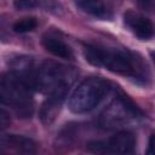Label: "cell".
Here are the masks:
<instances>
[{"label": "cell", "instance_id": "cell-1", "mask_svg": "<svg viewBox=\"0 0 155 155\" xmlns=\"http://www.w3.org/2000/svg\"><path fill=\"white\" fill-rule=\"evenodd\" d=\"M82 51L90 64L127 76L138 84H148L150 73L147 63L139 54L130 50L102 47L90 44L85 45Z\"/></svg>", "mask_w": 155, "mask_h": 155}, {"label": "cell", "instance_id": "cell-2", "mask_svg": "<svg viewBox=\"0 0 155 155\" xmlns=\"http://www.w3.org/2000/svg\"><path fill=\"white\" fill-rule=\"evenodd\" d=\"M76 71L71 67L63 65L57 62L45 61L35 62L29 74L25 76V82L30 90L48 94L61 85H70L74 82Z\"/></svg>", "mask_w": 155, "mask_h": 155}, {"label": "cell", "instance_id": "cell-3", "mask_svg": "<svg viewBox=\"0 0 155 155\" xmlns=\"http://www.w3.org/2000/svg\"><path fill=\"white\" fill-rule=\"evenodd\" d=\"M0 104L11 107L21 117H30L34 110L33 91L11 70L0 75Z\"/></svg>", "mask_w": 155, "mask_h": 155}, {"label": "cell", "instance_id": "cell-4", "mask_svg": "<svg viewBox=\"0 0 155 155\" xmlns=\"http://www.w3.org/2000/svg\"><path fill=\"white\" fill-rule=\"evenodd\" d=\"M114 86L110 81L91 76L85 79L69 96L68 107L75 114H84L94 109L111 91Z\"/></svg>", "mask_w": 155, "mask_h": 155}, {"label": "cell", "instance_id": "cell-5", "mask_svg": "<svg viewBox=\"0 0 155 155\" xmlns=\"http://www.w3.org/2000/svg\"><path fill=\"white\" fill-rule=\"evenodd\" d=\"M143 117L142 110L127 96L117 94L101 113L98 124L105 130L122 128Z\"/></svg>", "mask_w": 155, "mask_h": 155}, {"label": "cell", "instance_id": "cell-6", "mask_svg": "<svg viewBox=\"0 0 155 155\" xmlns=\"http://www.w3.org/2000/svg\"><path fill=\"white\" fill-rule=\"evenodd\" d=\"M136 148V137L130 131H120L107 138L91 140L86 149L94 154H132Z\"/></svg>", "mask_w": 155, "mask_h": 155}, {"label": "cell", "instance_id": "cell-7", "mask_svg": "<svg viewBox=\"0 0 155 155\" xmlns=\"http://www.w3.org/2000/svg\"><path fill=\"white\" fill-rule=\"evenodd\" d=\"M69 88H70V85H61L47 94V98L41 104L39 110V117L42 121V124L50 125L56 120L61 110V107L65 97L68 96Z\"/></svg>", "mask_w": 155, "mask_h": 155}, {"label": "cell", "instance_id": "cell-8", "mask_svg": "<svg viewBox=\"0 0 155 155\" xmlns=\"http://www.w3.org/2000/svg\"><path fill=\"white\" fill-rule=\"evenodd\" d=\"M124 22L126 27L140 40H150L154 36L153 22L136 11H126L124 13Z\"/></svg>", "mask_w": 155, "mask_h": 155}, {"label": "cell", "instance_id": "cell-9", "mask_svg": "<svg viewBox=\"0 0 155 155\" xmlns=\"http://www.w3.org/2000/svg\"><path fill=\"white\" fill-rule=\"evenodd\" d=\"M0 145L12 149L17 153L31 154L36 151V143L33 139L24 137V136H18V134L5 136L4 138L0 139Z\"/></svg>", "mask_w": 155, "mask_h": 155}, {"label": "cell", "instance_id": "cell-10", "mask_svg": "<svg viewBox=\"0 0 155 155\" xmlns=\"http://www.w3.org/2000/svg\"><path fill=\"white\" fill-rule=\"evenodd\" d=\"M42 46L51 54L59 57V58H63V59H71L74 56L71 47L65 41H63L62 39L53 36V35L44 36L42 38Z\"/></svg>", "mask_w": 155, "mask_h": 155}, {"label": "cell", "instance_id": "cell-11", "mask_svg": "<svg viewBox=\"0 0 155 155\" xmlns=\"http://www.w3.org/2000/svg\"><path fill=\"white\" fill-rule=\"evenodd\" d=\"M76 6L84 12L99 18V19H110L111 13L103 0H74Z\"/></svg>", "mask_w": 155, "mask_h": 155}, {"label": "cell", "instance_id": "cell-12", "mask_svg": "<svg viewBox=\"0 0 155 155\" xmlns=\"http://www.w3.org/2000/svg\"><path fill=\"white\" fill-rule=\"evenodd\" d=\"M36 27H38V19L35 17H23L13 23L12 30L17 34H24L33 31L34 29H36Z\"/></svg>", "mask_w": 155, "mask_h": 155}, {"label": "cell", "instance_id": "cell-13", "mask_svg": "<svg viewBox=\"0 0 155 155\" xmlns=\"http://www.w3.org/2000/svg\"><path fill=\"white\" fill-rule=\"evenodd\" d=\"M13 6L17 10H31L36 6L35 0H13Z\"/></svg>", "mask_w": 155, "mask_h": 155}, {"label": "cell", "instance_id": "cell-14", "mask_svg": "<svg viewBox=\"0 0 155 155\" xmlns=\"http://www.w3.org/2000/svg\"><path fill=\"white\" fill-rule=\"evenodd\" d=\"M11 125V115L7 110L0 107V131L6 130Z\"/></svg>", "mask_w": 155, "mask_h": 155}, {"label": "cell", "instance_id": "cell-15", "mask_svg": "<svg viewBox=\"0 0 155 155\" xmlns=\"http://www.w3.org/2000/svg\"><path fill=\"white\" fill-rule=\"evenodd\" d=\"M4 28H7L6 21H5V17L4 16H0V39L1 40L7 38V30L4 29Z\"/></svg>", "mask_w": 155, "mask_h": 155}, {"label": "cell", "instance_id": "cell-16", "mask_svg": "<svg viewBox=\"0 0 155 155\" xmlns=\"http://www.w3.org/2000/svg\"><path fill=\"white\" fill-rule=\"evenodd\" d=\"M138 4L143 10L150 11L153 8V0H138Z\"/></svg>", "mask_w": 155, "mask_h": 155}, {"label": "cell", "instance_id": "cell-17", "mask_svg": "<svg viewBox=\"0 0 155 155\" xmlns=\"http://www.w3.org/2000/svg\"><path fill=\"white\" fill-rule=\"evenodd\" d=\"M153 139H154V134H150L149 143H148V154H151L153 153Z\"/></svg>", "mask_w": 155, "mask_h": 155}]
</instances>
